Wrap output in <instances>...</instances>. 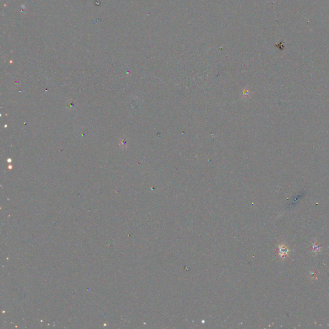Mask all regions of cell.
<instances>
[{
  "instance_id": "1",
  "label": "cell",
  "mask_w": 329,
  "mask_h": 329,
  "mask_svg": "<svg viewBox=\"0 0 329 329\" xmlns=\"http://www.w3.org/2000/svg\"><path fill=\"white\" fill-rule=\"evenodd\" d=\"M280 253H283V255H285L288 252V249L285 247L283 246V248H281L280 249Z\"/></svg>"
}]
</instances>
